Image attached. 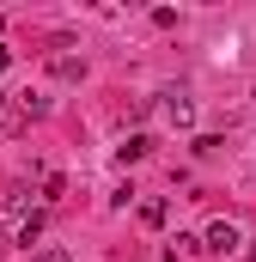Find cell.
<instances>
[{
    "mask_svg": "<svg viewBox=\"0 0 256 262\" xmlns=\"http://www.w3.org/2000/svg\"><path fill=\"white\" fill-rule=\"evenodd\" d=\"M25 207H31V195H25L18 183H12V189H0V220H12V226H25V220H31Z\"/></svg>",
    "mask_w": 256,
    "mask_h": 262,
    "instance_id": "6da1fadb",
    "label": "cell"
},
{
    "mask_svg": "<svg viewBox=\"0 0 256 262\" xmlns=\"http://www.w3.org/2000/svg\"><path fill=\"white\" fill-rule=\"evenodd\" d=\"M238 244H244V238H238V226H232V220H214V226H207V250H220V256H226V250H238Z\"/></svg>",
    "mask_w": 256,
    "mask_h": 262,
    "instance_id": "7a4b0ae2",
    "label": "cell"
},
{
    "mask_svg": "<svg viewBox=\"0 0 256 262\" xmlns=\"http://www.w3.org/2000/svg\"><path fill=\"white\" fill-rule=\"evenodd\" d=\"M165 122H177V128H189V122H195V104L183 98V92H165Z\"/></svg>",
    "mask_w": 256,
    "mask_h": 262,
    "instance_id": "3957f363",
    "label": "cell"
},
{
    "mask_svg": "<svg viewBox=\"0 0 256 262\" xmlns=\"http://www.w3.org/2000/svg\"><path fill=\"white\" fill-rule=\"evenodd\" d=\"M146 152H153V140H146V134H128L116 159H122V165H134V159H146Z\"/></svg>",
    "mask_w": 256,
    "mask_h": 262,
    "instance_id": "277c9868",
    "label": "cell"
},
{
    "mask_svg": "<svg viewBox=\"0 0 256 262\" xmlns=\"http://www.w3.org/2000/svg\"><path fill=\"white\" fill-rule=\"evenodd\" d=\"M49 67H55V79H79V73H86V61H79V55H55Z\"/></svg>",
    "mask_w": 256,
    "mask_h": 262,
    "instance_id": "5b68a950",
    "label": "cell"
},
{
    "mask_svg": "<svg viewBox=\"0 0 256 262\" xmlns=\"http://www.w3.org/2000/svg\"><path fill=\"white\" fill-rule=\"evenodd\" d=\"M165 213H171L165 201H140V220H146V226H165Z\"/></svg>",
    "mask_w": 256,
    "mask_h": 262,
    "instance_id": "8992f818",
    "label": "cell"
},
{
    "mask_svg": "<svg viewBox=\"0 0 256 262\" xmlns=\"http://www.w3.org/2000/svg\"><path fill=\"white\" fill-rule=\"evenodd\" d=\"M37 262H73V256H67V250H55V244H49V250H37Z\"/></svg>",
    "mask_w": 256,
    "mask_h": 262,
    "instance_id": "52a82bcc",
    "label": "cell"
},
{
    "mask_svg": "<svg viewBox=\"0 0 256 262\" xmlns=\"http://www.w3.org/2000/svg\"><path fill=\"white\" fill-rule=\"evenodd\" d=\"M250 262H256V238H250Z\"/></svg>",
    "mask_w": 256,
    "mask_h": 262,
    "instance_id": "ba28073f",
    "label": "cell"
},
{
    "mask_svg": "<svg viewBox=\"0 0 256 262\" xmlns=\"http://www.w3.org/2000/svg\"><path fill=\"white\" fill-rule=\"evenodd\" d=\"M0 31H6V18H0Z\"/></svg>",
    "mask_w": 256,
    "mask_h": 262,
    "instance_id": "9c48e42d",
    "label": "cell"
},
{
    "mask_svg": "<svg viewBox=\"0 0 256 262\" xmlns=\"http://www.w3.org/2000/svg\"><path fill=\"white\" fill-rule=\"evenodd\" d=\"M0 104H6V92H0Z\"/></svg>",
    "mask_w": 256,
    "mask_h": 262,
    "instance_id": "30bf717a",
    "label": "cell"
}]
</instances>
